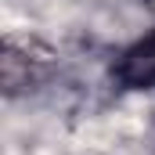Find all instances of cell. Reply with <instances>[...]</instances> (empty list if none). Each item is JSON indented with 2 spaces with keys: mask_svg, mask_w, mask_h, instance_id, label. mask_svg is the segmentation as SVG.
Here are the masks:
<instances>
[{
  "mask_svg": "<svg viewBox=\"0 0 155 155\" xmlns=\"http://www.w3.org/2000/svg\"><path fill=\"white\" fill-rule=\"evenodd\" d=\"M112 79L126 90H155V29L123 47L112 65Z\"/></svg>",
  "mask_w": 155,
  "mask_h": 155,
  "instance_id": "obj_1",
  "label": "cell"
}]
</instances>
